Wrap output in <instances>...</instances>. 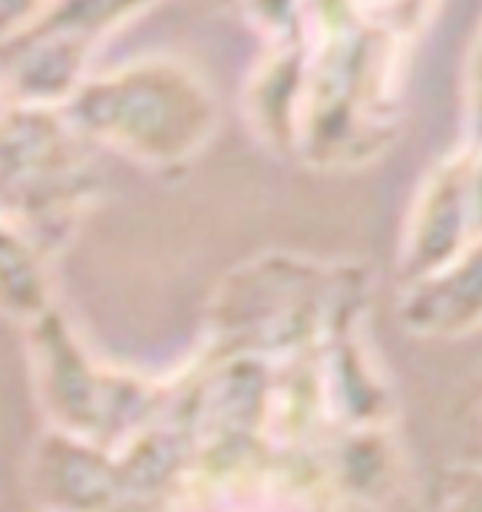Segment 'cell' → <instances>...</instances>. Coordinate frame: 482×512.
<instances>
[{"label":"cell","mask_w":482,"mask_h":512,"mask_svg":"<svg viewBox=\"0 0 482 512\" xmlns=\"http://www.w3.org/2000/svg\"><path fill=\"white\" fill-rule=\"evenodd\" d=\"M364 311L360 268L268 255L235 268L212 304V357H288L354 331Z\"/></svg>","instance_id":"6da1fadb"},{"label":"cell","mask_w":482,"mask_h":512,"mask_svg":"<svg viewBox=\"0 0 482 512\" xmlns=\"http://www.w3.org/2000/svg\"><path fill=\"white\" fill-rule=\"evenodd\" d=\"M407 40L367 20L311 34L298 159L311 166L367 162L387 146L397 123Z\"/></svg>","instance_id":"7a4b0ae2"},{"label":"cell","mask_w":482,"mask_h":512,"mask_svg":"<svg viewBox=\"0 0 482 512\" xmlns=\"http://www.w3.org/2000/svg\"><path fill=\"white\" fill-rule=\"evenodd\" d=\"M86 143L116 149L152 169L185 166L218 129V100L192 67L169 57L86 76L63 103Z\"/></svg>","instance_id":"3957f363"},{"label":"cell","mask_w":482,"mask_h":512,"mask_svg":"<svg viewBox=\"0 0 482 512\" xmlns=\"http://www.w3.org/2000/svg\"><path fill=\"white\" fill-rule=\"evenodd\" d=\"M27 334L37 394L57 430L119 450L136 430L169 410L175 397L172 387L93 364L70 324L53 308L30 324Z\"/></svg>","instance_id":"277c9868"},{"label":"cell","mask_w":482,"mask_h":512,"mask_svg":"<svg viewBox=\"0 0 482 512\" xmlns=\"http://www.w3.org/2000/svg\"><path fill=\"white\" fill-rule=\"evenodd\" d=\"M156 0H50L4 34L7 103L63 106L86 83L96 47Z\"/></svg>","instance_id":"5b68a950"},{"label":"cell","mask_w":482,"mask_h":512,"mask_svg":"<svg viewBox=\"0 0 482 512\" xmlns=\"http://www.w3.org/2000/svg\"><path fill=\"white\" fill-rule=\"evenodd\" d=\"M476 149L463 143L453 156L440 159L420 182L400 245V281L413 285L456 261L479 242L476 199H473Z\"/></svg>","instance_id":"8992f818"},{"label":"cell","mask_w":482,"mask_h":512,"mask_svg":"<svg viewBox=\"0 0 482 512\" xmlns=\"http://www.w3.org/2000/svg\"><path fill=\"white\" fill-rule=\"evenodd\" d=\"M30 483L43 503L57 509H109L126 496L116 453L67 430L40 440Z\"/></svg>","instance_id":"52a82bcc"},{"label":"cell","mask_w":482,"mask_h":512,"mask_svg":"<svg viewBox=\"0 0 482 512\" xmlns=\"http://www.w3.org/2000/svg\"><path fill=\"white\" fill-rule=\"evenodd\" d=\"M311 70V34L271 40L245 90V113L255 136L271 152L298 156V126Z\"/></svg>","instance_id":"ba28073f"},{"label":"cell","mask_w":482,"mask_h":512,"mask_svg":"<svg viewBox=\"0 0 482 512\" xmlns=\"http://www.w3.org/2000/svg\"><path fill=\"white\" fill-rule=\"evenodd\" d=\"M400 321L420 337H459L482 328V238L446 268L403 285Z\"/></svg>","instance_id":"9c48e42d"},{"label":"cell","mask_w":482,"mask_h":512,"mask_svg":"<svg viewBox=\"0 0 482 512\" xmlns=\"http://www.w3.org/2000/svg\"><path fill=\"white\" fill-rule=\"evenodd\" d=\"M324 377V397L331 410L334 430L354 427H387L390 400L374 367L367 364L364 351L354 341V331L334 334L317 347Z\"/></svg>","instance_id":"30bf717a"},{"label":"cell","mask_w":482,"mask_h":512,"mask_svg":"<svg viewBox=\"0 0 482 512\" xmlns=\"http://www.w3.org/2000/svg\"><path fill=\"white\" fill-rule=\"evenodd\" d=\"M0 261H4V311L10 321L30 328L37 318L50 311L47 294V252L30 242L20 228L4 222V248H0Z\"/></svg>","instance_id":"8fae6325"},{"label":"cell","mask_w":482,"mask_h":512,"mask_svg":"<svg viewBox=\"0 0 482 512\" xmlns=\"http://www.w3.org/2000/svg\"><path fill=\"white\" fill-rule=\"evenodd\" d=\"M212 7H232L268 43L304 30V0H205Z\"/></svg>","instance_id":"7c38bea8"},{"label":"cell","mask_w":482,"mask_h":512,"mask_svg":"<svg viewBox=\"0 0 482 512\" xmlns=\"http://www.w3.org/2000/svg\"><path fill=\"white\" fill-rule=\"evenodd\" d=\"M357 7L374 27L410 43L426 27L436 0H357Z\"/></svg>","instance_id":"4fadbf2b"},{"label":"cell","mask_w":482,"mask_h":512,"mask_svg":"<svg viewBox=\"0 0 482 512\" xmlns=\"http://www.w3.org/2000/svg\"><path fill=\"white\" fill-rule=\"evenodd\" d=\"M466 143L482 146V30L466 63Z\"/></svg>","instance_id":"5bb4252c"},{"label":"cell","mask_w":482,"mask_h":512,"mask_svg":"<svg viewBox=\"0 0 482 512\" xmlns=\"http://www.w3.org/2000/svg\"><path fill=\"white\" fill-rule=\"evenodd\" d=\"M50 0H0V17H4V34H14L27 20H34Z\"/></svg>","instance_id":"9a60e30c"},{"label":"cell","mask_w":482,"mask_h":512,"mask_svg":"<svg viewBox=\"0 0 482 512\" xmlns=\"http://www.w3.org/2000/svg\"><path fill=\"white\" fill-rule=\"evenodd\" d=\"M476 149V162H473V199H476V225H479V238H482V146Z\"/></svg>","instance_id":"2e32d148"}]
</instances>
